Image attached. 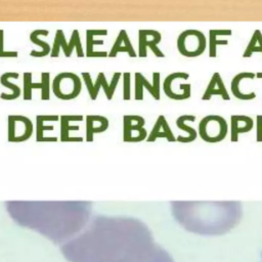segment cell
<instances>
[{
    "label": "cell",
    "mask_w": 262,
    "mask_h": 262,
    "mask_svg": "<svg viewBox=\"0 0 262 262\" xmlns=\"http://www.w3.org/2000/svg\"><path fill=\"white\" fill-rule=\"evenodd\" d=\"M61 251L70 262H174L142 224L130 220L100 219Z\"/></svg>",
    "instance_id": "1"
},
{
    "label": "cell",
    "mask_w": 262,
    "mask_h": 262,
    "mask_svg": "<svg viewBox=\"0 0 262 262\" xmlns=\"http://www.w3.org/2000/svg\"><path fill=\"white\" fill-rule=\"evenodd\" d=\"M12 213L19 222L40 230L55 242L72 234L85 215V211L77 206H15Z\"/></svg>",
    "instance_id": "2"
},
{
    "label": "cell",
    "mask_w": 262,
    "mask_h": 262,
    "mask_svg": "<svg viewBox=\"0 0 262 262\" xmlns=\"http://www.w3.org/2000/svg\"><path fill=\"white\" fill-rule=\"evenodd\" d=\"M177 206L175 215L187 230L199 233H223L238 220L241 206L238 203H219V205H199V203H182Z\"/></svg>",
    "instance_id": "3"
},
{
    "label": "cell",
    "mask_w": 262,
    "mask_h": 262,
    "mask_svg": "<svg viewBox=\"0 0 262 262\" xmlns=\"http://www.w3.org/2000/svg\"><path fill=\"white\" fill-rule=\"evenodd\" d=\"M228 133V125L225 119L218 115H209L203 118L199 124L200 137L209 143L222 141Z\"/></svg>",
    "instance_id": "4"
},
{
    "label": "cell",
    "mask_w": 262,
    "mask_h": 262,
    "mask_svg": "<svg viewBox=\"0 0 262 262\" xmlns=\"http://www.w3.org/2000/svg\"><path fill=\"white\" fill-rule=\"evenodd\" d=\"M207 46L205 35L194 29L183 31L177 38V48L185 57H196L204 53Z\"/></svg>",
    "instance_id": "5"
},
{
    "label": "cell",
    "mask_w": 262,
    "mask_h": 262,
    "mask_svg": "<svg viewBox=\"0 0 262 262\" xmlns=\"http://www.w3.org/2000/svg\"><path fill=\"white\" fill-rule=\"evenodd\" d=\"M82 89L80 78L74 73H59L52 82L53 94L62 100L76 98Z\"/></svg>",
    "instance_id": "6"
},
{
    "label": "cell",
    "mask_w": 262,
    "mask_h": 262,
    "mask_svg": "<svg viewBox=\"0 0 262 262\" xmlns=\"http://www.w3.org/2000/svg\"><path fill=\"white\" fill-rule=\"evenodd\" d=\"M120 78H121V73L116 72V73H114V76L112 78V82L108 83L106 81L105 75L102 72H100V73H98L97 78H96L95 82L93 83L89 73H87V72H83L82 73V79H83V81H84V83H85V85L87 87L89 96H90V98L92 100H95L97 98L98 92H99L101 87L104 90V94L106 96V99L111 100L113 98V96H114L115 89H116V87L118 85V82H119Z\"/></svg>",
    "instance_id": "7"
},
{
    "label": "cell",
    "mask_w": 262,
    "mask_h": 262,
    "mask_svg": "<svg viewBox=\"0 0 262 262\" xmlns=\"http://www.w3.org/2000/svg\"><path fill=\"white\" fill-rule=\"evenodd\" d=\"M189 74L184 72H176L168 75L163 83V90L171 99L183 100L191 95V85L189 83H180V79H188Z\"/></svg>",
    "instance_id": "8"
},
{
    "label": "cell",
    "mask_w": 262,
    "mask_h": 262,
    "mask_svg": "<svg viewBox=\"0 0 262 262\" xmlns=\"http://www.w3.org/2000/svg\"><path fill=\"white\" fill-rule=\"evenodd\" d=\"M60 48L62 49V51L64 53V56H67V57H70L72 55L74 49L76 50L78 57H83L85 55V53L83 51L79 31L76 30V29L73 30L70 43L67 42L63 31L60 30V29L56 30L54 41H53V46H52V49H51V52H50V56L51 57H57L59 55Z\"/></svg>",
    "instance_id": "9"
},
{
    "label": "cell",
    "mask_w": 262,
    "mask_h": 262,
    "mask_svg": "<svg viewBox=\"0 0 262 262\" xmlns=\"http://www.w3.org/2000/svg\"><path fill=\"white\" fill-rule=\"evenodd\" d=\"M7 121V138L9 142H21L32 136L33 123L29 118L21 115H9Z\"/></svg>",
    "instance_id": "10"
},
{
    "label": "cell",
    "mask_w": 262,
    "mask_h": 262,
    "mask_svg": "<svg viewBox=\"0 0 262 262\" xmlns=\"http://www.w3.org/2000/svg\"><path fill=\"white\" fill-rule=\"evenodd\" d=\"M145 121L137 115H125L123 117V141L139 142L146 138L144 128Z\"/></svg>",
    "instance_id": "11"
},
{
    "label": "cell",
    "mask_w": 262,
    "mask_h": 262,
    "mask_svg": "<svg viewBox=\"0 0 262 262\" xmlns=\"http://www.w3.org/2000/svg\"><path fill=\"white\" fill-rule=\"evenodd\" d=\"M161 40H162L161 33L156 30H149V29L139 30L138 31V56L146 57L147 48H148L157 57H165L164 52L158 47Z\"/></svg>",
    "instance_id": "12"
},
{
    "label": "cell",
    "mask_w": 262,
    "mask_h": 262,
    "mask_svg": "<svg viewBox=\"0 0 262 262\" xmlns=\"http://www.w3.org/2000/svg\"><path fill=\"white\" fill-rule=\"evenodd\" d=\"M24 99L31 100L32 99V91L33 89H40L41 90V99L48 100L50 97V74L47 72L41 73V82L34 83L32 81V73L26 72L24 73Z\"/></svg>",
    "instance_id": "13"
},
{
    "label": "cell",
    "mask_w": 262,
    "mask_h": 262,
    "mask_svg": "<svg viewBox=\"0 0 262 262\" xmlns=\"http://www.w3.org/2000/svg\"><path fill=\"white\" fill-rule=\"evenodd\" d=\"M160 79H161V76H160V73L158 72H155L152 74L151 83L141 73H135V99L142 100L143 89H145L156 100H159L161 97Z\"/></svg>",
    "instance_id": "14"
},
{
    "label": "cell",
    "mask_w": 262,
    "mask_h": 262,
    "mask_svg": "<svg viewBox=\"0 0 262 262\" xmlns=\"http://www.w3.org/2000/svg\"><path fill=\"white\" fill-rule=\"evenodd\" d=\"M254 121L251 117L245 115H232L230 117V140L236 142L243 133L253 129Z\"/></svg>",
    "instance_id": "15"
},
{
    "label": "cell",
    "mask_w": 262,
    "mask_h": 262,
    "mask_svg": "<svg viewBox=\"0 0 262 262\" xmlns=\"http://www.w3.org/2000/svg\"><path fill=\"white\" fill-rule=\"evenodd\" d=\"M212 96H221L223 100H229V93L226 90V87L224 85V82L218 72L214 73L211 77V80L202 95V100H209L212 98Z\"/></svg>",
    "instance_id": "16"
},
{
    "label": "cell",
    "mask_w": 262,
    "mask_h": 262,
    "mask_svg": "<svg viewBox=\"0 0 262 262\" xmlns=\"http://www.w3.org/2000/svg\"><path fill=\"white\" fill-rule=\"evenodd\" d=\"M158 138H165L167 139L169 142H174L176 141V138L165 118V116L160 115L149 133V135L147 136L146 141L148 142H154L156 139Z\"/></svg>",
    "instance_id": "17"
},
{
    "label": "cell",
    "mask_w": 262,
    "mask_h": 262,
    "mask_svg": "<svg viewBox=\"0 0 262 262\" xmlns=\"http://www.w3.org/2000/svg\"><path fill=\"white\" fill-rule=\"evenodd\" d=\"M82 115H62L60 117V140L61 141H83L82 137H71V131H78L79 125H70V122L83 121Z\"/></svg>",
    "instance_id": "18"
},
{
    "label": "cell",
    "mask_w": 262,
    "mask_h": 262,
    "mask_svg": "<svg viewBox=\"0 0 262 262\" xmlns=\"http://www.w3.org/2000/svg\"><path fill=\"white\" fill-rule=\"evenodd\" d=\"M108 128V120L99 115H88L86 117V140L93 141L94 134L104 132Z\"/></svg>",
    "instance_id": "19"
},
{
    "label": "cell",
    "mask_w": 262,
    "mask_h": 262,
    "mask_svg": "<svg viewBox=\"0 0 262 262\" xmlns=\"http://www.w3.org/2000/svg\"><path fill=\"white\" fill-rule=\"evenodd\" d=\"M120 52H126L130 57H136L137 53L135 52L133 45L130 41V38L126 32V30H121L119 32V35L108 52L110 57H116L118 53Z\"/></svg>",
    "instance_id": "20"
},
{
    "label": "cell",
    "mask_w": 262,
    "mask_h": 262,
    "mask_svg": "<svg viewBox=\"0 0 262 262\" xmlns=\"http://www.w3.org/2000/svg\"><path fill=\"white\" fill-rule=\"evenodd\" d=\"M256 77V74L251 73V72H243V73H238L236 74L230 83V90L231 93L233 94L234 97H236L237 99L241 100H252L254 98H256V93L254 91L250 92V93H245L243 90H241V83L243 80L245 79H254Z\"/></svg>",
    "instance_id": "21"
},
{
    "label": "cell",
    "mask_w": 262,
    "mask_h": 262,
    "mask_svg": "<svg viewBox=\"0 0 262 262\" xmlns=\"http://www.w3.org/2000/svg\"><path fill=\"white\" fill-rule=\"evenodd\" d=\"M49 31L48 30H44V29H38V30H34L31 34H30V40L32 43H34L35 45L41 47V50L37 51V50H32L30 52V55L33 57H44L48 54H50L51 52V47L50 45L39 39V36H48Z\"/></svg>",
    "instance_id": "22"
},
{
    "label": "cell",
    "mask_w": 262,
    "mask_h": 262,
    "mask_svg": "<svg viewBox=\"0 0 262 262\" xmlns=\"http://www.w3.org/2000/svg\"><path fill=\"white\" fill-rule=\"evenodd\" d=\"M232 34L229 29H211L209 30V56L216 57L217 55V46L218 45H227V40H221L218 37L220 36H230Z\"/></svg>",
    "instance_id": "23"
},
{
    "label": "cell",
    "mask_w": 262,
    "mask_h": 262,
    "mask_svg": "<svg viewBox=\"0 0 262 262\" xmlns=\"http://www.w3.org/2000/svg\"><path fill=\"white\" fill-rule=\"evenodd\" d=\"M19 77L18 73H13V72H9V73H4L1 75L0 77V84L6 88H9L11 90V93H1L0 94V98L3 100H12V99H16L17 97H19L20 95V88L16 85L13 84L11 82L8 81L9 78H13V79H17Z\"/></svg>",
    "instance_id": "24"
},
{
    "label": "cell",
    "mask_w": 262,
    "mask_h": 262,
    "mask_svg": "<svg viewBox=\"0 0 262 262\" xmlns=\"http://www.w3.org/2000/svg\"><path fill=\"white\" fill-rule=\"evenodd\" d=\"M186 121H195V116L193 115H183L177 118L176 120V126L178 129L185 131L188 133V137L181 139L179 142H183V143H187V142H192L194 139H196L198 133L195 131V129L189 125L186 124Z\"/></svg>",
    "instance_id": "25"
},
{
    "label": "cell",
    "mask_w": 262,
    "mask_h": 262,
    "mask_svg": "<svg viewBox=\"0 0 262 262\" xmlns=\"http://www.w3.org/2000/svg\"><path fill=\"white\" fill-rule=\"evenodd\" d=\"M253 53H262V33L260 30H255L249 44L247 45L243 57L248 58L253 55Z\"/></svg>",
    "instance_id": "26"
},
{
    "label": "cell",
    "mask_w": 262,
    "mask_h": 262,
    "mask_svg": "<svg viewBox=\"0 0 262 262\" xmlns=\"http://www.w3.org/2000/svg\"><path fill=\"white\" fill-rule=\"evenodd\" d=\"M107 35V30H87L86 31V56L91 57L94 53L95 45H103V40H94V36Z\"/></svg>",
    "instance_id": "27"
},
{
    "label": "cell",
    "mask_w": 262,
    "mask_h": 262,
    "mask_svg": "<svg viewBox=\"0 0 262 262\" xmlns=\"http://www.w3.org/2000/svg\"><path fill=\"white\" fill-rule=\"evenodd\" d=\"M44 120L42 118V115H38L36 117V141L42 142V141H56V137H45L44 131H51L54 130L53 125H44Z\"/></svg>",
    "instance_id": "28"
},
{
    "label": "cell",
    "mask_w": 262,
    "mask_h": 262,
    "mask_svg": "<svg viewBox=\"0 0 262 262\" xmlns=\"http://www.w3.org/2000/svg\"><path fill=\"white\" fill-rule=\"evenodd\" d=\"M130 80H131L130 73L128 72L123 73V99L124 100H129L131 97Z\"/></svg>",
    "instance_id": "29"
},
{
    "label": "cell",
    "mask_w": 262,
    "mask_h": 262,
    "mask_svg": "<svg viewBox=\"0 0 262 262\" xmlns=\"http://www.w3.org/2000/svg\"><path fill=\"white\" fill-rule=\"evenodd\" d=\"M4 31L0 30V57H17V51H6L4 50Z\"/></svg>",
    "instance_id": "30"
},
{
    "label": "cell",
    "mask_w": 262,
    "mask_h": 262,
    "mask_svg": "<svg viewBox=\"0 0 262 262\" xmlns=\"http://www.w3.org/2000/svg\"><path fill=\"white\" fill-rule=\"evenodd\" d=\"M256 140L262 142V115L256 117Z\"/></svg>",
    "instance_id": "31"
},
{
    "label": "cell",
    "mask_w": 262,
    "mask_h": 262,
    "mask_svg": "<svg viewBox=\"0 0 262 262\" xmlns=\"http://www.w3.org/2000/svg\"><path fill=\"white\" fill-rule=\"evenodd\" d=\"M256 78L262 79V73H261V72H259V73H256Z\"/></svg>",
    "instance_id": "32"
}]
</instances>
